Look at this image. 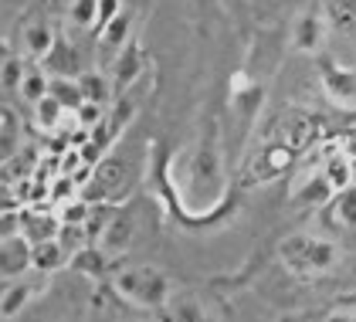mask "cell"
<instances>
[{"label": "cell", "mask_w": 356, "mask_h": 322, "mask_svg": "<svg viewBox=\"0 0 356 322\" xmlns=\"http://www.w3.org/2000/svg\"><path fill=\"white\" fill-rule=\"evenodd\" d=\"M99 184H102V187H119V184H122V163L119 160L106 163V166L99 170Z\"/></svg>", "instance_id": "obj_3"}, {"label": "cell", "mask_w": 356, "mask_h": 322, "mask_svg": "<svg viewBox=\"0 0 356 322\" xmlns=\"http://www.w3.org/2000/svg\"><path fill=\"white\" fill-rule=\"evenodd\" d=\"M28 38H31L28 45L34 48V51H44V48H48V31H44V27H34Z\"/></svg>", "instance_id": "obj_5"}, {"label": "cell", "mask_w": 356, "mask_h": 322, "mask_svg": "<svg viewBox=\"0 0 356 322\" xmlns=\"http://www.w3.org/2000/svg\"><path fill=\"white\" fill-rule=\"evenodd\" d=\"M119 292L129 298V302H136V305L160 309V305H166V298H170V282L153 268H129L119 275Z\"/></svg>", "instance_id": "obj_1"}, {"label": "cell", "mask_w": 356, "mask_h": 322, "mask_svg": "<svg viewBox=\"0 0 356 322\" xmlns=\"http://www.w3.org/2000/svg\"><path fill=\"white\" fill-rule=\"evenodd\" d=\"M282 258L296 271H326L336 261V248L316 238H289L282 244Z\"/></svg>", "instance_id": "obj_2"}, {"label": "cell", "mask_w": 356, "mask_h": 322, "mask_svg": "<svg viewBox=\"0 0 356 322\" xmlns=\"http://www.w3.org/2000/svg\"><path fill=\"white\" fill-rule=\"evenodd\" d=\"M316 41H319V24L312 17H305L299 24V48H316Z\"/></svg>", "instance_id": "obj_4"}, {"label": "cell", "mask_w": 356, "mask_h": 322, "mask_svg": "<svg viewBox=\"0 0 356 322\" xmlns=\"http://www.w3.org/2000/svg\"><path fill=\"white\" fill-rule=\"evenodd\" d=\"M24 88H28V99H38V95H41V79H28Z\"/></svg>", "instance_id": "obj_8"}, {"label": "cell", "mask_w": 356, "mask_h": 322, "mask_svg": "<svg viewBox=\"0 0 356 322\" xmlns=\"http://www.w3.org/2000/svg\"><path fill=\"white\" fill-rule=\"evenodd\" d=\"M55 255H58L55 248H41V258H38V265H55V261H58Z\"/></svg>", "instance_id": "obj_7"}, {"label": "cell", "mask_w": 356, "mask_h": 322, "mask_svg": "<svg viewBox=\"0 0 356 322\" xmlns=\"http://www.w3.org/2000/svg\"><path fill=\"white\" fill-rule=\"evenodd\" d=\"M329 184H336V187L346 184V163H332L329 166Z\"/></svg>", "instance_id": "obj_6"}]
</instances>
